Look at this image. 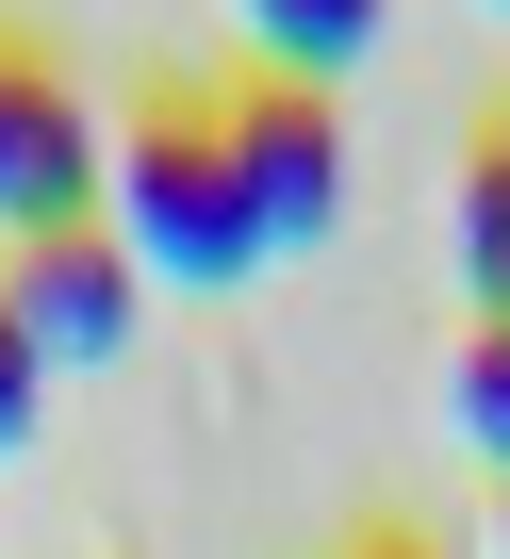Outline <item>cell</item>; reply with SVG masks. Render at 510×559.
<instances>
[{
    "mask_svg": "<svg viewBox=\"0 0 510 559\" xmlns=\"http://www.w3.org/2000/svg\"><path fill=\"white\" fill-rule=\"evenodd\" d=\"M116 247H132V280H247L264 263V214H247V181H230V132H214V99H165V116H132L116 132Z\"/></svg>",
    "mask_w": 510,
    "mask_h": 559,
    "instance_id": "obj_1",
    "label": "cell"
},
{
    "mask_svg": "<svg viewBox=\"0 0 510 559\" xmlns=\"http://www.w3.org/2000/svg\"><path fill=\"white\" fill-rule=\"evenodd\" d=\"M99 181H116V148H99V116L67 99V67H50V50H0V230L50 247V230L99 214Z\"/></svg>",
    "mask_w": 510,
    "mask_h": 559,
    "instance_id": "obj_2",
    "label": "cell"
},
{
    "mask_svg": "<svg viewBox=\"0 0 510 559\" xmlns=\"http://www.w3.org/2000/svg\"><path fill=\"white\" fill-rule=\"evenodd\" d=\"M214 132H230V181H247V214H264V247H313L346 214V116L313 83H230Z\"/></svg>",
    "mask_w": 510,
    "mask_h": 559,
    "instance_id": "obj_3",
    "label": "cell"
},
{
    "mask_svg": "<svg viewBox=\"0 0 510 559\" xmlns=\"http://www.w3.org/2000/svg\"><path fill=\"white\" fill-rule=\"evenodd\" d=\"M0 313H17V346L67 379V362H116L132 346V247L116 230H50V247H17L0 263Z\"/></svg>",
    "mask_w": 510,
    "mask_h": 559,
    "instance_id": "obj_4",
    "label": "cell"
},
{
    "mask_svg": "<svg viewBox=\"0 0 510 559\" xmlns=\"http://www.w3.org/2000/svg\"><path fill=\"white\" fill-rule=\"evenodd\" d=\"M247 34H264V83H313L330 99V67L379 50V0H247Z\"/></svg>",
    "mask_w": 510,
    "mask_h": 559,
    "instance_id": "obj_5",
    "label": "cell"
},
{
    "mask_svg": "<svg viewBox=\"0 0 510 559\" xmlns=\"http://www.w3.org/2000/svg\"><path fill=\"white\" fill-rule=\"evenodd\" d=\"M461 297H477V330H510V116L461 165Z\"/></svg>",
    "mask_w": 510,
    "mask_h": 559,
    "instance_id": "obj_6",
    "label": "cell"
},
{
    "mask_svg": "<svg viewBox=\"0 0 510 559\" xmlns=\"http://www.w3.org/2000/svg\"><path fill=\"white\" fill-rule=\"evenodd\" d=\"M444 412H461V444L510 477V330H461V362H444Z\"/></svg>",
    "mask_w": 510,
    "mask_h": 559,
    "instance_id": "obj_7",
    "label": "cell"
},
{
    "mask_svg": "<svg viewBox=\"0 0 510 559\" xmlns=\"http://www.w3.org/2000/svg\"><path fill=\"white\" fill-rule=\"evenodd\" d=\"M34 412H50V362L17 346V313H0V461H17V444H34Z\"/></svg>",
    "mask_w": 510,
    "mask_h": 559,
    "instance_id": "obj_8",
    "label": "cell"
},
{
    "mask_svg": "<svg viewBox=\"0 0 510 559\" xmlns=\"http://www.w3.org/2000/svg\"><path fill=\"white\" fill-rule=\"evenodd\" d=\"M363 559H428V543H363Z\"/></svg>",
    "mask_w": 510,
    "mask_h": 559,
    "instance_id": "obj_9",
    "label": "cell"
},
{
    "mask_svg": "<svg viewBox=\"0 0 510 559\" xmlns=\"http://www.w3.org/2000/svg\"><path fill=\"white\" fill-rule=\"evenodd\" d=\"M494 17H510V0H494Z\"/></svg>",
    "mask_w": 510,
    "mask_h": 559,
    "instance_id": "obj_10",
    "label": "cell"
}]
</instances>
